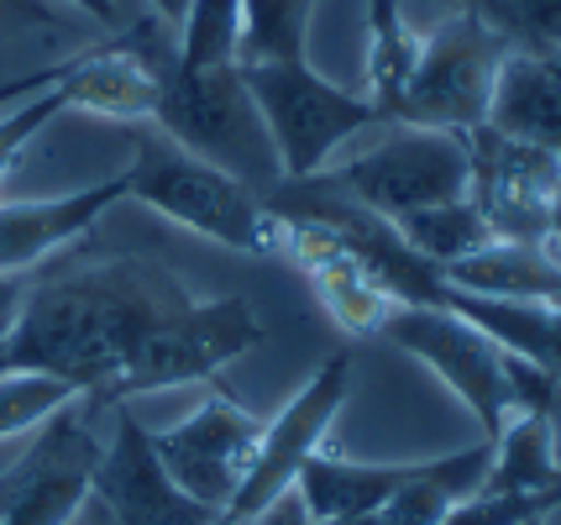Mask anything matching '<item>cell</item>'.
I'll return each instance as SVG.
<instances>
[{
  "label": "cell",
  "mask_w": 561,
  "mask_h": 525,
  "mask_svg": "<svg viewBox=\"0 0 561 525\" xmlns=\"http://www.w3.org/2000/svg\"><path fill=\"white\" fill-rule=\"evenodd\" d=\"M69 525H116V521H111V510H105V504L90 494V500H84V510H79Z\"/></svg>",
  "instance_id": "33"
},
{
  "label": "cell",
  "mask_w": 561,
  "mask_h": 525,
  "mask_svg": "<svg viewBox=\"0 0 561 525\" xmlns=\"http://www.w3.org/2000/svg\"><path fill=\"white\" fill-rule=\"evenodd\" d=\"M346 389H352V352H336V357H325L316 374H310V384L278 410V421L263 425V442H257V457H252V468H247L242 494H237V504H231L226 515L257 521L278 494H289L294 473L325 447V436H331V425H336V415H342V404H346Z\"/></svg>",
  "instance_id": "11"
},
{
  "label": "cell",
  "mask_w": 561,
  "mask_h": 525,
  "mask_svg": "<svg viewBox=\"0 0 561 525\" xmlns=\"http://www.w3.org/2000/svg\"><path fill=\"white\" fill-rule=\"evenodd\" d=\"M483 126L561 158V79L551 75V64L530 58V53H510L499 69Z\"/></svg>",
  "instance_id": "19"
},
{
  "label": "cell",
  "mask_w": 561,
  "mask_h": 525,
  "mask_svg": "<svg viewBox=\"0 0 561 525\" xmlns=\"http://www.w3.org/2000/svg\"><path fill=\"white\" fill-rule=\"evenodd\" d=\"M399 226V237L410 242V248L431 263V269H451L457 258L467 252H478L483 242H493V226L483 221V210L472 201H446V205H431V210H415V216H404Z\"/></svg>",
  "instance_id": "22"
},
{
  "label": "cell",
  "mask_w": 561,
  "mask_h": 525,
  "mask_svg": "<svg viewBox=\"0 0 561 525\" xmlns=\"http://www.w3.org/2000/svg\"><path fill=\"white\" fill-rule=\"evenodd\" d=\"M169 75L173 69L142 58L131 43H116V48L69 58V69H64V101L79 105V111H95V116H111V122L137 126V122H152Z\"/></svg>",
  "instance_id": "15"
},
{
  "label": "cell",
  "mask_w": 561,
  "mask_h": 525,
  "mask_svg": "<svg viewBox=\"0 0 561 525\" xmlns=\"http://www.w3.org/2000/svg\"><path fill=\"white\" fill-rule=\"evenodd\" d=\"M116 525H210L216 515L195 504L179 483L169 478L163 457L152 452V431H147L126 404H111V431L95 463V483H90Z\"/></svg>",
  "instance_id": "13"
},
{
  "label": "cell",
  "mask_w": 561,
  "mask_h": 525,
  "mask_svg": "<svg viewBox=\"0 0 561 525\" xmlns=\"http://www.w3.org/2000/svg\"><path fill=\"white\" fill-rule=\"evenodd\" d=\"M540 242H546V252L561 263V190H557V201H551V216H546V237H540Z\"/></svg>",
  "instance_id": "31"
},
{
  "label": "cell",
  "mask_w": 561,
  "mask_h": 525,
  "mask_svg": "<svg viewBox=\"0 0 561 525\" xmlns=\"http://www.w3.org/2000/svg\"><path fill=\"white\" fill-rule=\"evenodd\" d=\"M378 336H389L393 347L420 357L446 389H457V400L472 410L483 442H493L514 421L504 347L493 336H483L472 321H462L457 310H446V305H399L389 321L378 326Z\"/></svg>",
  "instance_id": "8"
},
{
  "label": "cell",
  "mask_w": 561,
  "mask_h": 525,
  "mask_svg": "<svg viewBox=\"0 0 561 525\" xmlns=\"http://www.w3.org/2000/svg\"><path fill=\"white\" fill-rule=\"evenodd\" d=\"M64 16L58 0H0V26L5 22H37V26H53Z\"/></svg>",
  "instance_id": "30"
},
{
  "label": "cell",
  "mask_w": 561,
  "mask_h": 525,
  "mask_svg": "<svg viewBox=\"0 0 561 525\" xmlns=\"http://www.w3.org/2000/svg\"><path fill=\"white\" fill-rule=\"evenodd\" d=\"M152 126L169 132L179 148L199 152L205 163L242 179L257 195H273L284 184L278 148H273L263 111H257L237 64H226V69H173L163 79Z\"/></svg>",
  "instance_id": "3"
},
{
  "label": "cell",
  "mask_w": 561,
  "mask_h": 525,
  "mask_svg": "<svg viewBox=\"0 0 561 525\" xmlns=\"http://www.w3.org/2000/svg\"><path fill=\"white\" fill-rule=\"evenodd\" d=\"M111 404L73 395L32 431V447L0 473V525H69L95 483Z\"/></svg>",
  "instance_id": "7"
},
{
  "label": "cell",
  "mask_w": 561,
  "mask_h": 525,
  "mask_svg": "<svg viewBox=\"0 0 561 525\" xmlns=\"http://www.w3.org/2000/svg\"><path fill=\"white\" fill-rule=\"evenodd\" d=\"M37 274V269H32ZM32 274H0V347H5V336L16 331L22 321V305H26V289H32Z\"/></svg>",
  "instance_id": "29"
},
{
  "label": "cell",
  "mask_w": 561,
  "mask_h": 525,
  "mask_svg": "<svg viewBox=\"0 0 561 525\" xmlns=\"http://www.w3.org/2000/svg\"><path fill=\"white\" fill-rule=\"evenodd\" d=\"M446 5H472V0H446Z\"/></svg>",
  "instance_id": "36"
},
{
  "label": "cell",
  "mask_w": 561,
  "mask_h": 525,
  "mask_svg": "<svg viewBox=\"0 0 561 525\" xmlns=\"http://www.w3.org/2000/svg\"><path fill=\"white\" fill-rule=\"evenodd\" d=\"M551 510H561V500H536V494H472V500L451 504L436 525H530V521H546Z\"/></svg>",
  "instance_id": "27"
},
{
  "label": "cell",
  "mask_w": 561,
  "mask_h": 525,
  "mask_svg": "<svg viewBox=\"0 0 561 525\" xmlns=\"http://www.w3.org/2000/svg\"><path fill=\"white\" fill-rule=\"evenodd\" d=\"M147 11H152L163 26H179V16L190 11V0H147Z\"/></svg>",
  "instance_id": "32"
},
{
  "label": "cell",
  "mask_w": 561,
  "mask_h": 525,
  "mask_svg": "<svg viewBox=\"0 0 561 525\" xmlns=\"http://www.w3.org/2000/svg\"><path fill=\"white\" fill-rule=\"evenodd\" d=\"M257 342H263V321L242 295H220V300H199L195 295L131 363V374L122 384V404L131 395H147V389L216 378L226 363H237Z\"/></svg>",
  "instance_id": "10"
},
{
  "label": "cell",
  "mask_w": 561,
  "mask_h": 525,
  "mask_svg": "<svg viewBox=\"0 0 561 525\" xmlns=\"http://www.w3.org/2000/svg\"><path fill=\"white\" fill-rule=\"evenodd\" d=\"M79 389H69L53 374H0V442L37 431L53 410H64Z\"/></svg>",
  "instance_id": "26"
},
{
  "label": "cell",
  "mask_w": 561,
  "mask_h": 525,
  "mask_svg": "<svg viewBox=\"0 0 561 525\" xmlns=\"http://www.w3.org/2000/svg\"><path fill=\"white\" fill-rule=\"evenodd\" d=\"M472 11L504 37L510 53H546L561 48V0H472Z\"/></svg>",
  "instance_id": "25"
},
{
  "label": "cell",
  "mask_w": 561,
  "mask_h": 525,
  "mask_svg": "<svg viewBox=\"0 0 561 525\" xmlns=\"http://www.w3.org/2000/svg\"><path fill=\"white\" fill-rule=\"evenodd\" d=\"M467 158H472V184L467 201L483 210L493 237L504 242H540L546 237V216L561 190V158L514 142L493 126H472L467 132Z\"/></svg>",
  "instance_id": "12"
},
{
  "label": "cell",
  "mask_w": 561,
  "mask_h": 525,
  "mask_svg": "<svg viewBox=\"0 0 561 525\" xmlns=\"http://www.w3.org/2000/svg\"><path fill=\"white\" fill-rule=\"evenodd\" d=\"M489 468H493V442H478V447L436 457V463H404V478H399V489L389 500L342 525H436L451 504L483 494Z\"/></svg>",
  "instance_id": "16"
},
{
  "label": "cell",
  "mask_w": 561,
  "mask_h": 525,
  "mask_svg": "<svg viewBox=\"0 0 561 525\" xmlns=\"http://www.w3.org/2000/svg\"><path fill=\"white\" fill-rule=\"evenodd\" d=\"M530 525H540V521H530Z\"/></svg>",
  "instance_id": "37"
},
{
  "label": "cell",
  "mask_w": 561,
  "mask_h": 525,
  "mask_svg": "<svg viewBox=\"0 0 561 525\" xmlns=\"http://www.w3.org/2000/svg\"><path fill=\"white\" fill-rule=\"evenodd\" d=\"M404 478V463H346L342 452L320 447L294 473V500L305 504L310 525H342L389 500Z\"/></svg>",
  "instance_id": "17"
},
{
  "label": "cell",
  "mask_w": 561,
  "mask_h": 525,
  "mask_svg": "<svg viewBox=\"0 0 561 525\" xmlns=\"http://www.w3.org/2000/svg\"><path fill=\"white\" fill-rule=\"evenodd\" d=\"M546 64H551V75L561 79V48H557V53H546Z\"/></svg>",
  "instance_id": "35"
},
{
  "label": "cell",
  "mask_w": 561,
  "mask_h": 525,
  "mask_svg": "<svg viewBox=\"0 0 561 525\" xmlns=\"http://www.w3.org/2000/svg\"><path fill=\"white\" fill-rule=\"evenodd\" d=\"M242 53V0H190L173 26V69H226Z\"/></svg>",
  "instance_id": "23"
},
{
  "label": "cell",
  "mask_w": 561,
  "mask_h": 525,
  "mask_svg": "<svg viewBox=\"0 0 561 525\" xmlns=\"http://www.w3.org/2000/svg\"><path fill=\"white\" fill-rule=\"evenodd\" d=\"M446 310H457L462 321H472L483 336H493L504 352L530 357L546 374L561 378V305L540 300H489V295H462L446 284Z\"/></svg>",
  "instance_id": "20"
},
{
  "label": "cell",
  "mask_w": 561,
  "mask_h": 525,
  "mask_svg": "<svg viewBox=\"0 0 561 525\" xmlns=\"http://www.w3.org/2000/svg\"><path fill=\"white\" fill-rule=\"evenodd\" d=\"M210 525H257V521H237V515H216Z\"/></svg>",
  "instance_id": "34"
},
{
  "label": "cell",
  "mask_w": 561,
  "mask_h": 525,
  "mask_svg": "<svg viewBox=\"0 0 561 525\" xmlns=\"http://www.w3.org/2000/svg\"><path fill=\"white\" fill-rule=\"evenodd\" d=\"M58 5H69V11H79V16H90L95 26L116 32V37H131L142 22H152L147 0H58Z\"/></svg>",
  "instance_id": "28"
},
{
  "label": "cell",
  "mask_w": 561,
  "mask_h": 525,
  "mask_svg": "<svg viewBox=\"0 0 561 525\" xmlns=\"http://www.w3.org/2000/svg\"><path fill=\"white\" fill-rule=\"evenodd\" d=\"M190 300L195 289L147 258L32 274L22 321L0 347V374H53L90 400L122 404L131 363Z\"/></svg>",
  "instance_id": "1"
},
{
  "label": "cell",
  "mask_w": 561,
  "mask_h": 525,
  "mask_svg": "<svg viewBox=\"0 0 561 525\" xmlns=\"http://www.w3.org/2000/svg\"><path fill=\"white\" fill-rule=\"evenodd\" d=\"M122 179L126 201H142L147 210L190 226L220 248L257 252V258L278 248V221L268 216L263 195L216 163H205L199 152L179 148L152 122H137V152H131V169Z\"/></svg>",
  "instance_id": "2"
},
{
  "label": "cell",
  "mask_w": 561,
  "mask_h": 525,
  "mask_svg": "<svg viewBox=\"0 0 561 525\" xmlns=\"http://www.w3.org/2000/svg\"><path fill=\"white\" fill-rule=\"evenodd\" d=\"M126 201V179H105L90 190H73L58 201H26V205H0V274H32L43 269L53 252L79 242L105 210Z\"/></svg>",
  "instance_id": "14"
},
{
  "label": "cell",
  "mask_w": 561,
  "mask_h": 525,
  "mask_svg": "<svg viewBox=\"0 0 561 525\" xmlns=\"http://www.w3.org/2000/svg\"><path fill=\"white\" fill-rule=\"evenodd\" d=\"M257 442H263V421L226 395H210L195 415H184L169 431H152V452L163 457L169 478L210 515H226L237 504Z\"/></svg>",
  "instance_id": "9"
},
{
  "label": "cell",
  "mask_w": 561,
  "mask_h": 525,
  "mask_svg": "<svg viewBox=\"0 0 561 525\" xmlns=\"http://www.w3.org/2000/svg\"><path fill=\"white\" fill-rule=\"evenodd\" d=\"M504 37L472 5H457L431 32H420V58L389 116L440 132H472L489 122V101L504 69Z\"/></svg>",
  "instance_id": "6"
},
{
  "label": "cell",
  "mask_w": 561,
  "mask_h": 525,
  "mask_svg": "<svg viewBox=\"0 0 561 525\" xmlns=\"http://www.w3.org/2000/svg\"><path fill=\"white\" fill-rule=\"evenodd\" d=\"M242 79L257 111H263V126H268L273 148H278L284 179H310L320 169H331V158L352 137H363L367 126L383 122V111L367 95H352L342 84H331L310 58L247 64Z\"/></svg>",
  "instance_id": "5"
},
{
  "label": "cell",
  "mask_w": 561,
  "mask_h": 525,
  "mask_svg": "<svg viewBox=\"0 0 561 525\" xmlns=\"http://www.w3.org/2000/svg\"><path fill=\"white\" fill-rule=\"evenodd\" d=\"M367 137L373 142L363 152H352L342 169H331V179L363 210L383 216V221H404L431 205L467 201V184H472L467 132L383 116L378 126H367Z\"/></svg>",
  "instance_id": "4"
},
{
  "label": "cell",
  "mask_w": 561,
  "mask_h": 525,
  "mask_svg": "<svg viewBox=\"0 0 561 525\" xmlns=\"http://www.w3.org/2000/svg\"><path fill=\"white\" fill-rule=\"evenodd\" d=\"M440 278L451 289H462V295L561 305V263L546 252V242H504V237H493L478 252L457 258Z\"/></svg>",
  "instance_id": "18"
},
{
  "label": "cell",
  "mask_w": 561,
  "mask_h": 525,
  "mask_svg": "<svg viewBox=\"0 0 561 525\" xmlns=\"http://www.w3.org/2000/svg\"><path fill=\"white\" fill-rule=\"evenodd\" d=\"M310 11H316V0H242V53H237V69L305 58Z\"/></svg>",
  "instance_id": "24"
},
{
  "label": "cell",
  "mask_w": 561,
  "mask_h": 525,
  "mask_svg": "<svg viewBox=\"0 0 561 525\" xmlns=\"http://www.w3.org/2000/svg\"><path fill=\"white\" fill-rule=\"evenodd\" d=\"M493 494H536V500H561V452L551 415H514L493 436Z\"/></svg>",
  "instance_id": "21"
}]
</instances>
